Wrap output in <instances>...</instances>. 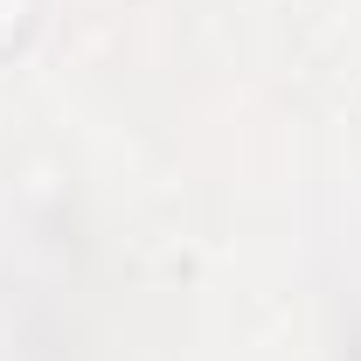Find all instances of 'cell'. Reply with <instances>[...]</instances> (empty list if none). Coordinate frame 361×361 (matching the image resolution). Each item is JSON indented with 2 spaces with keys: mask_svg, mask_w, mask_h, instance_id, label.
Returning <instances> with one entry per match:
<instances>
[{
  "mask_svg": "<svg viewBox=\"0 0 361 361\" xmlns=\"http://www.w3.org/2000/svg\"><path fill=\"white\" fill-rule=\"evenodd\" d=\"M28 14H35V0H0V49H14V42H21Z\"/></svg>",
  "mask_w": 361,
  "mask_h": 361,
  "instance_id": "1",
  "label": "cell"
}]
</instances>
